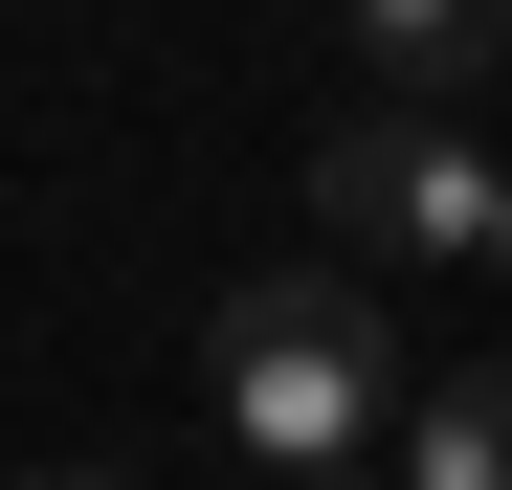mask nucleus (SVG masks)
<instances>
[{
  "instance_id": "obj_6",
  "label": "nucleus",
  "mask_w": 512,
  "mask_h": 490,
  "mask_svg": "<svg viewBox=\"0 0 512 490\" xmlns=\"http://www.w3.org/2000/svg\"><path fill=\"white\" fill-rule=\"evenodd\" d=\"M490 268H512V223H490Z\"/></svg>"
},
{
  "instance_id": "obj_3",
  "label": "nucleus",
  "mask_w": 512,
  "mask_h": 490,
  "mask_svg": "<svg viewBox=\"0 0 512 490\" xmlns=\"http://www.w3.org/2000/svg\"><path fill=\"white\" fill-rule=\"evenodd\" d=\"M357 67H379L401 112H446L468 67H490V0H379V23H357Z\"/></svg>"
},
{
  "instance_id": "obj_2",
  "label": "nucleus",
  "mask_w": 512,
  "mask_h": 490,
  "mask_svg": "<svg viewBox=\"0 0 512 490\" xmlns=\"http://www.w3.org/2000/svg\"><path fill=\"white\" fill-rule=\"evenodd\" d=\"M312 201H334V245H490L512 223V179H490L446 112H357V134L312 156Z\"/></svg>"
},
{
  "instance_id": "obj_5",
  "label": "nucleus",
  "mask_w": 512,
  "mask_h": 490,
  "mask_svg": "<svg viewBox=\"0 0 512 490\" xmlns=\"http://www.w3.org/2000/svg\"><path fill=\"white\" fill-rule=\"evenodd\" d=\"M45 490H134V468H45Z\"/></svg>"
},
{
  "instance_id": "obj_4",
  "label": "nucleus",
  "mask_w": 512,
  "mask_h": 490,
  "mask_svg": "<svg viewBox=\"0 0 512 490\" xmlns=\"http://www.w3.org/2000/svg\"><path fill=\"white\" fill-rule=\"evenodd\" d=\"M423 490H512V357H468L423 401Z\"/></svg>"
},
{
  "instance_id": "obj_7",
  "label": "nucleus",
  "mask_w": 512,
  "mask_h": 490,
  "mask_svg": "<svg viewBox=\"0 0 512 490\" xmlns=\"http://www.w3.org/2000/svg\"><path fill=\"white\" fill-rule=\"evenodd\" d=\"M334 490H357V468H334Z\"/></svg>"
},
{
  "instance_id": "obj_1",
  "label": "nucleus",
  "mask_w": 512,
  "mask_h": 490,
  "mask_svg": "<svg viewBox=\"0 0 512 490\" xmlns=\"http://www.w3.org/2000/svg\"><path fill=\"white\" fill-rule=\"evenodd\" d=\"M201 379H223V424L268 446L290 490H334V468H357V424H379V312H357V268H268V290H223V312H201Z\"/></svg>"
}]
</instances>
